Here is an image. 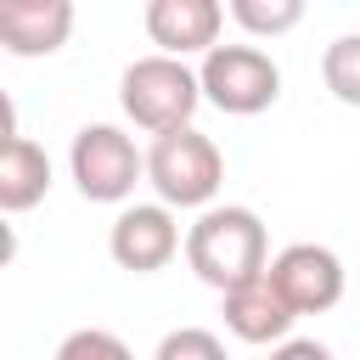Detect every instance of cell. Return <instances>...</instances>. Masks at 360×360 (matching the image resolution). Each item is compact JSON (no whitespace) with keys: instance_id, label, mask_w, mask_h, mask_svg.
<instances>
[{"instance_id":"6da1fadb","label":"cell","mask_w":360,"mask_h":360,"mask_svg":"<svg viewBox=\"0 0 360 360\" xmlns=\"http://www.w3.org/2000/svg\"><path fill=\"white\" fill-rule=\"evenodd\" d=\"M186 264L197 270V281L236 292L248 281H259L270 270V236H264V219L242 202H225V208H202L197 225L186 231Z\"/></svg>"},{"instance_id":"7a4b0ae2","label":"cell","mask_w":360,"mask_h":360,"mask_svg":"<svg viewBox=\"0 0 360 360\" xmlns=\"http://www.w3.org/2000/svg\"><path fill=\"white\" fill-rule=\"evenodd\" d=\"M146 180H152L163 208H208L214 191L225 186V158L197 124H186V129H169V135H152Z\"/></svg>"},{"instance_id":"3957f363","label":"cell","mask_w":360,"mask_h":360,"mask_svg":"<svg viewBox=\"0 0 360 360\" xmlns=\"http://www.w3.org/2000/svg\"><path fill=\"white\" fill-rule=\"evenodd\" d=\"M118 101H124V112H129L141 129L169 135V129H186V124H191V112H197V101H202V79H197L180 56H163V51H158V56H141V62L124 68Z\"/></svg>"},{"instance_id":"277c9868","label":"cell","mask_w":360,"mask_h":360,"mask_svg":"<svg viewBox=\"0 0 360 360\" xmlns=\"http://www.w3.org/2000/svg\"><path fill=\"white\" fill-rule=\"evenodd\" d=\"M197 79H202V101H214L231 118H253L281 96V68L259 45H214Z\"/></svg>"},{"instance_id":"5b68a950","label":"cell","mask_w":360,"mask_h":360,"mask_svg":"<svg viewBox=\"0 0 360 360\" xmlns=\"http://www.w3.org/2000/svg\"><path fill=\"white\" fill-rule=\"evenodd\" d=\"M68 169L84 202H124L135 191V180L146 174V158L135 152V141L118 124H84L68 146Z\"/></svg>"},{"instance_id":"8992f818","label":"cell","mask_w":360,"mask_h":360,"mask_svg":"<svg viewBox=\"0 0 360 360\" xmlns=\"http://www.w3.org/2000/svg\"><path fill=\"white\" fill-rule=\"evenodd\" d=\"M264 276H270L276 292L292 304V315H321V309H332V304L343 298V259H338L332 248H321V242H292V248H281Z\"/></svg>"},{"instance_id":"52a82bcc","label":"cell","mask_w":360,"mask_h":360,"mask_svg":"<svg viewBox=\"0 0 360 360\" xmlns=\"http://www.w3.org/2000/svg\"><path fill=\"white\" fill-rule=\"evenodd\" d=\"M107 253L118 259V270L152 276L180 253V225H174V214L163 202H129L107 231Z\"/></svg>"},{"instance_id":"ba28073f","label":"cell","mask_w":360,"mask_h":360,"mask_svg":"<svg viewBox=\"0 0 360 360\" xmlns=\"http://www.w3.org/2000/svg\"><path fill=\"white\" fill-rule=\"evenodd\" d=\"M219 22H225V6L219 0H152L146 6V34L152 45H163V56H208L219 45Z\"/></svg>"},{"instance_id":"9c48e42d","label":"cell","mask_w":360,"mask_h":360,"mask_svg":"<svg viewBox=\"0 0 360 360\" xmlns=\"http://www.w3.org/2000/svg\"><path fill=\"white\" fill-rule=\"evenodd\" d=\"M73 34L68 0H6L0 6V45L11 56H51Z\"/></svg>"},{"instance_id":"30bf717a","label":"cell","mask_w":360,"mask_h":360,"mask_svg":"<svg viewBox=\"0 0 360 360\" xmlns=\"http://www.w3.org/2000/svg\"><path fill=\"white\" fill-rule=\"evenodd\" d=\"M292 321H298V315H292V304L276 292L270 276H259V281L225 292V326H231L242 343H287Z\"/></svg>"},{"instance_id":"8fae6325","label":"cell","mask_w":360,"mask_h":360,"mask_svg":"<svg viewBox=\"0 0 360 360\" xmlns=\"http://www.w3.org/2000/svg\"><path fill=\"white\" fill-rule=\"evenodd\" d=\"M45 191H51V158H45V146H34L28 135H11L0 146V208L6 214H28Z\"/></svg>"},{"instance_id":"7c38bea8","label":"cell","mask_w":360,"mask_h":360,"mask_svg":"<svg viewBox=\"0 0 360 360\" xmlns=\"http://www.w3.org/2000/svg\"><path fill=\"white\" fill-rule=\"evenodd\" d=\"M321 79L343 107H360V34H338L321 56Z\"/></svg>"},{"instance_id":"4fadbf2b","label":"cell","mask_w":360,"mask_h":360,"mask_svg":"<svg viewBox=\"0 0 360 360\" xmlns=\"http://www.w3.org/2000/svg\"><path fill=\"white\" fill-rule=\"evenodd\" d=\"M248 34H287L304 22V0H231L225 6Z\"/></svg>"},{"instance_id":"5bb4252c","label":"cell","mask_w":360,"mask_h":360,"mask_svg":"<svg viewBox=\"0 0 360 360\" xmlns=\"http://www.w3.org/2000/svg\"><path fill=\"white\" fill-rule=\"evenodd\" d=\"M56 360H135V354H129V343H124L118 332H101V326H79V332H68V338H62Z\"/></svg>"},{"instance_id":"9a60e30c","label":"cell","mask_w":360,"mask_h":360,"mask_svg":"<svg viewBox=\"0 0 360 360\" xmlns=\"http://www.w3.org/2000/svg\"><path fill=\"white\" fill-rule=\"evenodd\" d=\"M152 360H225V343L208 326H174V332H163Z\"/></svg>"},{"instance_id":"2e32d148","label":"cell","mask_w":360,"mask_h":360,"mask_svg":"<svg viewBox=\"0 0 360 360\" xmlns=\"http://www.w3.org/2000/svg\"><path fill=\"white\" fill-rule=\"evenodd\" d=\"M270 360H332V349L315 343V338H287V343L270 349Z\"/></svg>"}]
</instances>
